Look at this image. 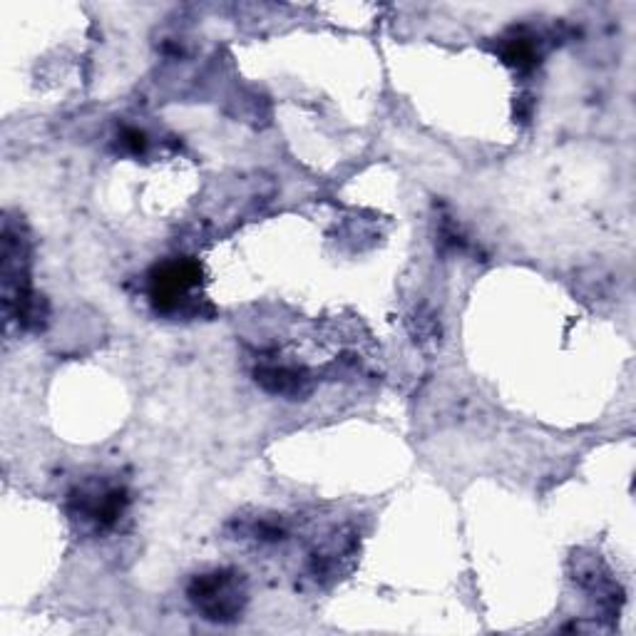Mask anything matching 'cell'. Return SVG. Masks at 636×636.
<instances>
[{
  "label": "cell",
  "instance_id": "1",
  "mask_svg": "<svg viewBox=\"0 0 636 636\" xmlns=\"http://www.w3.org/2000/svg\"><path fill=\"white\" fill-rule=\"evenodd\" d=\"M241 574L229 572V569H217V572L199 574L189 587V599L194 607L204 614L209 622H234L241 614L246 602Z\"/></svg>",
  "mask_w": 636,
  "mask_h": 636
},
{
  "label": "cell",
  "instance_id": "2",
  "mask_svg": "<svg viewBox=\"0 0 636 636\" xmlns=\"http://www.w3.org/2000/svg\"><path fill=\"white\" fill-rule=\"evenodd\" d=\"M199 269L192 261H169L157 266L150 281L152 301L159 311L177 309L179 301L187 299L189 291L197 286Z\"/></svg>",
  "mask_w": 636,
  "mask_h": 636
},
{
  "label": "cell",
  "instance_id": "4",
  "mask_svg": "<svg viewBox=\"0 0 636 636\" xmlns=\"http://www.w3.org/2000/svg\"><path fill=\"white\" fill-rule=\"evenodd\" d=\"M256 378H259V383L266 391L281 393V396H296L306 383L304 373L291 371V368L284 366H264L261 371H256Z\"/></svg>",
  "mask_w": 636,
  "mask_h": 636
},
{
  "label": "cell",
  "instance_id": "5",
  "mask_svg": "<svg viewBox=\"0 0 636 636\" xmlns=\"http://www.w3.org/2000/svg\"><path fill=\"white\" fill-rule=\"evenodd\" d=\"M505 58L510 60L512 65H517V68H527V65H532L537 60V50H535V45L530 43V40L517 38L510 43Z\"/></svg>",
  "mask_w": 636,
  "mask_h": 636
},
{
  "label": "cell",
  "instance_id": "6",
  "mask_svg": "<svg viewBox=\"0 0 636 636\" xmlns=\"http://www.w3.org/2000/svg\"><path fill=\"white\" fill-rule=\"evenodd\" d=\"M145 135L140 130H125L122 132V147H127L130 152H142L145 150Z\"/></svg>",
  "mask_w": 636,
  "mask_h": 636
},
{
  "label": "cell",
  "instance_id": "3",
  "mask_svg": "<svg viewBox=\"0 0 636 636\" xmlns=\"http://www.w3.org/2000/svg\"><path fill=\"white\" fill-rule=\"evenodd\" d=\"M78 515L95 522L97 527H110L120 517L125 495L122 490H100V492H80L73 497Z\"/></svg>",
  "mask_w": 636,
  "mask_h": 636
}]
</instances>
